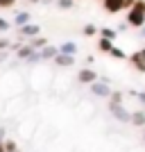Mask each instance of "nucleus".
Listing matches in <instances>:
<instances>
[{"label": "nucleus", "instance_id": "a211bd4d", "mask_svg": "<svg viewBox=\"0 0 145 152\" xmlns=\"http://www.w3.org/2000/svg\"><path fill=\"white\" fill-rule=\"evenodd\" d=\"M109 55H111V57H116V59H129V57L125 55V50H120L118 45H114V50L109 52Z\"/></svg>", "mask_w": 145, "mask_h": 152}, {"label": "nucleus", "instance_id": "f257e3e1", "mask_svg": "<svg viewBox=\"0 0 145 152\" xmlns=\"http://www.w3.org/2000/svg\"><path fill=\"white\" fill-rule=\"evenodd\" d=\"M88 89H91V95H95V98H111V93H114V89L109 86V80H102V82L98 80Z\"/></svg>", "mask_w": 145, "mask_h": 152}, {"label": "nucleus", "instance_id": "6ab92c4d", "mask_svg": "<svg viewBox=\"0 0 145 152\" xmlns=\"http://www.w3.org/2000/svg\"><path fill=\"white\" fill-rule=\"evenodd\" d=\"M5 148H7V152H18V143L12 139H5Z\"/></svg>", "mask_w": 145, "mask_h": 152}, {"label": "nucleus", "instance_id": "cd10ccee", "mask_svg": "<svg viewBox=\"0 0 145 152\" xmlns=\"http://www.w3.org/2000/svg\"><path fill=\"white\" fill-rule=\"evenodd\" d=\"M25 2H32V5H36V2H43V0H25Z\"/></svg>", "mask_w": 145, "mask_h": 152}, {"label": "nucleus", "instance_id": "4be33fe9", "mask_svg": "<svg viewBox=\"0 0 145 152\" xmlns=\"http://www.w3.org/2000/svg\"><path fill=\"white\" fill-rule=\"evenodd\" d=\"M16 7V0H0V9H12Z\"/></svg>", "mask_w": 145, "mask_h": 152}, {"label": "nucleus", "instance_id": "0eeeda50", "mask_svg": "<svg viewBox=\"0 0 145 152\" xmlns=\"http://www.w3.org/2000/svg\"><path fill=\"white\" fill-rule=\"evenodd\" d=\"M52 64H55L57 68H70V66H75V57H68V55H61V52H59Z\"/></svg>", "mask_w": 145, "mask_h": 152}, {"label": "nucleus", "instance_id": "423d86ee", "mask_svg": "<svg viewBox=\"0 0 145 152\" xmlns=\"http://www.w3.org/2000/svg\"><path fill=\"white\" fill-rule=\"evenodd\" d=\"M57 55H59V45H52V43H48L43 50H41V59H43V61H55Z\"/></svg>", "mask_w": 145, "mask_h": 152}, {"label": "nucleus", "instance_id": "5701e85b", "mask_svg": "<svg viewBox=\"0 0 145 152\" xmlns=\"http://www.w3.org/2000/svg\"><path fill=\"white\" fill-rule=\"evenodd\" d=\"M9 27H12V23H9L7 18H2V16H0V32H9Z\"/></svg>", "mask_w": 145, "mask_h": 152}, {"label": "nucleus", "instance_id": "aec40b11", "mask_svg": "<svg viewBox=\"0 0 145 152\" xmlns=\"http://www.w3.org/2000/svg\"><path fill=\"white\" fill-rule=\"evenodd\" d=\"M9 48H12V41L5 37H0V52H9Z\"/></svg>", "mask_w": 145, "mask_h": 152}, {"label": "nucleus", "instance_id": "2eb2a0df", "mask_svg": "<svg viewBox=\"0 0 145 152\" xmlns=\"http://www.w3.org/2000/svg\"><path fill=\"white\" fill-rule=\"evenodd\" d=\"M116 107H122V93L120 91H114L109 98V109H116Z\"/></svg>", "mask_w": 145, "mask_h": 152}, {"label": "nucleus", "instance_id": "dca6fc26", "mask_svg": "<svg viewBox=\"0 0 145 152\" xmlns=\"http://www.w3.org/2000/svg\"><path fill=\"white\" fill-rule=\"evenodd\" d=\"M100 37H102V39H109V41H116L118 32L111 30V27H100Z\"/></svg>", "mask_w": 145, "mask_h": 152}, {"label": "nucleus", "instance_id": "f8f14e48", "mask_svg": "<svg viewBox=\"0 0 145 152\" xmlns=\"http://www.w3.org/2000/svg\"><path fill=\"white\" fill-rule=\"evenodd\" d=\"M114 41H109V39H98V50H100L102 52V55H109V52H111V50H114Z\"/></svg>", "mask_w": 145, "mask_h": 152}, {"label": "nucleus", "instance_id": "1a4fd4ad", "mask_svg": "<svg viewBox=\"0 0 145 152\" xmlns=\"http://www.w3.org/2000/svg\"><path fill=\"white\" fill-rule=\"evenodd\" d=\"M111 114H114L118 121H122V123H132V111H127L125 107H116V109H111Z\"/></svg>", "mask_w": 145, "mask_h": 152}, {"label": "nucleus", "instance_id": "412c9836", "mask_svg": "<svg viewBox=\"0 0 145 152\" xmlns=\"http://www.w3.org/2000/svg\"><path fill=\"white\" fill-rule=\"evenodd\" d=\"M59 9H73V0H57Z\"/></svg>", "mask_w": 145, "mask_h": 152}, {"label": "nucleus", "instance_id": "a878e982", "mask_svg": "<svg viewBox=\"0 0 145 152\" xmlns=\"http://www.w3.org/2000/svg\"><path fill=\"white\" fill-rule=\"evenodd\" d=\"M136 55H138V57H141V59H143V61H145V48H141V50H136Z\"/></svg>", "mask_w": 145, "mask_h": 152}, {"label": "nucleus", "instance_id": "20e7f679", "mask_svg": "<svg viewBox=\"0 0 145 152\" xmlns=\"http://www.w3.org/2000/svg\"><path fill=\"white\" fill-rule=\"evenodd\" d=\"M102 9L111 16H116V14L125 12V0H102Z\"/></svg>", "mask_w": 145, "mask_h": 152}, {"label": "nucleus", "instance_id": "7ed1b4c3", "mask_svg": "<svg viewBox=\"0 0 145 152\" xmlns=\"http://www.w3.org/2000/svg\"><path fill=\"white\" fill-rule=\"evenodd\" d=\"M98 80H100V75H98V70H93V68H82L79 73H77V82H79V84H86V86L95 84Z\"/></svg>", "mask_w": 145, "mask_h": 152}, {"label": "nucleus", "instance_id": "393cba45", "mask_svg": "<svg viewBox=\"0 0 145 152\" xmlns=\"http://www.w3.org/2000/svg\"><path fill=\"white\" fill-rule=\"evenodd\" d=\"M134 2H136V0H125V12H129V9H132Z\"/></svg>", "mask_w": 145, "mask_h": 152}, {"label": "nucleus", "instance_id": "4468645a", "mask_svg": "<svg viewBox=\"0 0 145 152\" xmlns=\"http://www.w3.org/2000/svg\"><path fill=\"white\" fill-rule=\"evenodd\" d=\"M129 61H132V66H134V70H138V73H145V61L134 52V55H129Z\"/></svg>", "mask_w": 145, "mask_h": 152}, {"label": "nucleus", "instance_id": "9b49d317", "mask_svg": "<svg viewBox=\"0 0 145 152\" xmlns=\"http://www.w3.org/2000/svg\"><path fill=\"white\" fill-rule=\"evenodd\" d=\"M132 125H134V127H141V129H145V111H143V109H138V111H132Z\"/></svg>", "mask_w": 145, "mask_h": 152}, {"label": "nucleus", "instance_id": "bb28decb", "mask_svg": "<svg viewBox=\"0 0 145 152\" xmlns=\"http://www.w3.org/2000/svg\"><path fill=\"white\" fill-rule=\"evenodd\" d=\"M0 152H7V148H5V139H0Z\"/></svg>", "mask_w": 145, "mask_h": 152}, {"label": "nucleus", "instance_id": "9d476101", "mask_svg": "<svg viewBox=\"0 0 145 152\" xmlns=\"http://www.w3.org/2000/svg\"><path fill=\"white\" fill-rule=\"evenodd\" d=\"M59 52H61V55H68V57H75L77 55V43L75 41H66V43L59 45Z\"/></svg>", "mask_w": 145, "mask_h": 152}, {"label": "nucleus", "instance_id": "f03ea898", "mask_svg": "<svg viewBox=\"0 0 145 152\" xmlns=\"http://www.w3.org/2000/svg\"><path fill=\"white\" fill-rule=\"evenodd\" d=\"M127 25L134 27V30H143L145 27V14L136 12V9H129L127 12Z\"/></svg>", "mask_w": 145, "mask_h": 152}, {"label": "nucleus", "instance_id": "b1692460", "mask_svg": "<svg viewBox=\"0 0 145 152\" xmlns=\"http://www.w3.org/2000/svg\"><path fill=\"white\" fill-rule=\"evenodd\" d=\"M132 95L141 102V104H145V93H141V91H138V93H136V91H132Z\"/></svg>", "mask_w": 145, "mask_h": 152}, {"label": "nucleus", "instance_id": "c756f323", "mask_svg": "<svg viewBox=\"0 0 145 152\" xmlns=\"http://www.w3.org/2000/svg\"><path fill=\"white\" fill-rule=\"evenodd\" d=\"M98 2H102V0H98Z\"/></svg>", "mask_w": 145, "mask_h": 152}, {"label": "nucleus", "instance_id": "f3484780", "mask_svg": "<svg viewBox=\"0 0 145 152\" xmlns=\"http://www.w3.org/2000/svg\"><path fill=\"white\" fill-rule=\"evenodd\" d=\"M82 34H84V37H95V34H100V27H98V25H84Z\"/></svg>", "mask_w": 145, "mask_h": 152}, {"label": "nucleus", "instance_id": "6e6552de", "mask_svg": "<svg viewBox=\"0 0 145 152\" xmlns=\"http://www.w3.org/2000/svg\"><path fill=\"white\" fill-rule=\"evenodd\" d=\"M30 20H32L30 12H16V14H14L12 25H18V27H23V25H30Z\"/></svg>", "mask_w": 145, "mask_h": 152}, {"label": "nucleus", "instance_id": "c85d7f7f", "mask_svg": "<svg viewBox=\"0 0 145 152\" xmlns=\"http://www.w3.org/2000/svg\"><path fill=\"white\" fill-rule=\"evenodd\" d=\"M143 141H145V129H143Z\"/></svg>", "mask_w": 145, "mask_h": 152}, {"label": "nucleus", "instance_id": "7c9ffc66", "mask_svg": "<svg viewBox=\"0 0 145 152\" xmlns=\"http://www.w3.org/2000/svg\"><path fill=\"white\" fill-rule=\"evenodd\" d=\"M18 152H20V150H18Z\"/></svg>", "mask_w": 145, "mask_h": 152}, {"label": "nucleus", "instance_id": "ddd939ff", "mask_svg": "<svg viewBox=\"0 0 145 152\" xmlns=\"http://www.w3.org/2000/svg\"><path fill=\"white\" fill-rule=\"evenodd\" d=\"M27 43H30V45H32V48H34L36 52H41V50L45 48V45L50 43V41H48L45 37H36V39H32V41H27Z\"/></svg>", "mask_w": 145, "mask_h": 152}, {"label": "nucleus", "instance_id": "39448f33", "mask_svg": "<svg viewBox=\"0 0 145 152\" xmlns=\"http://www.w3.org/2000/svg\"><path fill=\"white\" fill-rule=\"evenodd\" d=\"M18 34H20L23 39L27 37V41H32V39L41 37V25H34V23H30V25H23V27H18Z\"/></svg>", "mask_w": 145, "mask_h": 152}]
</instances>
